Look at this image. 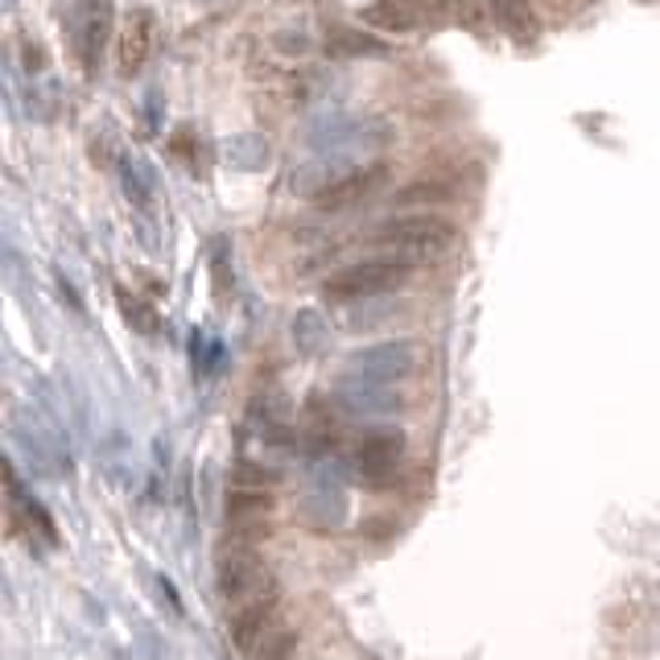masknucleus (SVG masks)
Listing matches in <instances>:
<instances>
[{
    "mask_svg": "<svg viewBox=\"0 0 660 660\" xmlns=\"http://www.w3.org/2000/svg\"><path fill=\"white\" fill-rule=\"evenodd\" d=\"M372 244L393 256V261L405 264H434L446 261L458 244V227L446 223L441 215H400V220H384L376 232H372Z\"/></svg>",
    "mask_w": 660,
    "mask_h": 660,
    "instance_id": "f257e3e1",
    "label": "nucleus"
},
{
    "mask_svg": "<svg viewBox=\"0 0 660 660\" xmlns=\"http://www.w3.org/2000/svg\"><path fill=\"white\" fill-rule=\"evenodd\" d=\"M413 277V264L393 261V256H367V261H355L347 268H338L323 281L326 302H338V306H352V302H367V297H388L396 294L405 281Z\"/></svg>",
    "mask_w": 660,
    "mask_h": 660,
    "instance_id": "f03ea898",
    "label": "nucleus"
},
{
    "mask_svg": "<svg viewBox=\"0 0 660 660\" xmlns=\"http://www.w3.org/2000/svg\"><path fill=\"white\" fill-rule=\"evenodd\" d=\"M215 587L227 602H248L264 590H273V570H268V561L261 558V549L248 541H227L220 545V554H215Z\"/></svg>",
    "mask_w": 660,
    "mask_h": 660,
    "instance_id": "7ed1b4c3",
    "label": "nucleus"
},
{
    "mask_svg": "<svg viewBox=\"0 0 660 660\" xmlns=\"http://www.w3.org/2000/svg\"><path fill=\"white\" fill-rule=\"evenodd\" d=\"M273 491L268 475H240L227 491V537L232 541H264L268 537V516H273Z\"/></svg>",
    "mask_w": 660,
    "mask_h": 660,
    "instance_id": "20e7f679",
    "label": "nucleus"
},
{
    "mask_svg": "<svg viewBox=\"0 0 660 660\" xmlns=\"http://www.w3.org/2000/svg\"><path fill=\"white\" fill-rule=\"evenodd\" d=\"M112 30H116V9H112V0H88L83 13L74 17L71 42H74L79 67H83L88 79L100 74L103 50H108V42H112Z\"/></svg>",
    "mask_w": 660,
    "mask_h": 660,
    "instance_id": "39448f33",
    "label": "nucleus"
},
{
    "mask_svg": "<svg viewBox=\"0 0 660 660\" xmlns=\"http://www.w3.org/2000/svg\"><path fill=\"white\" fill-rule=\"evenodd\" d=\"M277 623H281V595L277 587H273L248 602H235L232 616H227V636H232V644L240 648L244 657H252V652L261 648L264 636L277 628Z\"/></svg>",
    "mask_w": 660,
    "mask_h": 660,
    "instance_id": "423d86ee",
    "label": "nucleus"
},
{
    "mask_svg": "<svg viewBox=\"0 0 660 660\" xmlns=\"http://www.w3.org/2000/svg\"><path fill=\"white\" fill-rule=\"evenodd\" d=\"M446 13L441 0H372L359 9V21L372 26V30H388V33H413L438 21Z\"/></svg>",
    "mask_w": 660,
    "mask_h": 660,
    "instance_id": "0eeeda50",
    "label": "nucleus"
},
{
    "mask_svg": "<svg viewBox=\"0 0 660 660\" xmlns=\"http://www.w3.org/2000/svg\"><path fill=\"white\" fill-rule=\"evenodd\" d=\"M400 458H405V438L396 429H372L355 446V470L372 487L388 484L396 475V467H400Z\"/></svg>",
    "mask_w": 660,
    "mask_h": 660,
    "instance_id": "6e6552de",
    "label": "nucleus"
},
{
    "mask_svg": "<svg viewBox=\"0 0 660 660\" xmlns=\"http://www.w3.org/2000/svg\"><path fill=\"white\" fill-rule=\"evenodd\" d=\"M153 33H158V26H153V13H149V9H136V13L120 26L116 71L124 74V79H132V74L149 62V54H153Z\"/></svg>",
    "mask_w": 660,
    "mask_h": 660,
    "instance_id": "1a4fd4ad",
    "label": "nucleus"
},
{
    "mask_svg": "<svg viewBox=\"0 0 660 660\" xmlns=\"http://www.w3.org/2000/svg\"><path fill=\"white\" fill-rule=\"evenodd\" d=\"M384 177H388V170L384 165H364V170H347V174H338L331 186H326L314 203L323 206V211H347V206L364 203L367 194L380 186Z\"/></svg>",
    "mask_w": 660,
    "mask_h": 660,
    "instance_id": "9d476101",
    "label": "nucleus"
},
{
    "mask_svg": "<svg viewBox=\"0 0 660 660\" xmlns=\"http://www.w3.org/2000/svg\"><path fill=\"white\" fill-rule=\"evenodd\" d=\"M413 364H417V347L413 343H384V347H372V352L355 355V367L364 372V376H372V372H380V376H405V372H413Z\"/></svg>",
    "mask_w": 660,
    "mask_h": 660,
    "instance_id": "9b49d317",
    "label": "nucleus"
},
{
    "mask_svg": "<svg viewBox=\"0 0 660 660\" xmlns=\"http://www.w3.org/2000/svg\"><path fill=\"white\" fill-rule=\"evenodd\" d=\"M487 4H491L496 26L508 33V38L528 42V38L537 33V13H532V4H528V0H487Z\"/></svg>",
    "mask_w": 660,
    "mask_h": 660,
    "instance_id": "f8f14e48",
    "label": "nucleus"
},
{
    "mask_svg": "<svg viewBox=\"0 0 660 660\" xmlns=\"http://www.w3.org/2000/svg\"><path fill=\"white\" fill-rule=\"evenodd\" d=\"M297 648H302V631L290 628V623H277V628L261 640V648L252 652V660H294Z\"/></svg>",
    "mask_w": 660,
    "mask_h": 660,
    "instance_id": "ddd939ff",
    "label": "nucleus"
},
{
    "mask_svg": "<svg viewBox=\"0 0 660 660\" xmlns=\"http://www.w3.org/2000/svg\"><path fill=\"white\" fill-rule=\"evenodd\" d=\"M450 191L438 186V182H413V191H400L396 194V203L400 206H413V203H446Z\"/></svg>",
    "mask_w": 660,
    "mask_h": 660,
    "instance_id": "4468645a",
    "label": "nucleus"
},
{
    "mask_svg": "<svg viewBox=\"0 0 660 660\" xmlns=\"http://www.w3.org/2000/svg\"><path fill=\"white\" fill-rule=\"evenodd\" d=\"M199 4H215V0H199Z\"/></svg>",
    "mask_w": 660,
    "mask_h": 660,
    "instance_id": "2eb2a0df",
    "label": "nucleus"
}]
</instances>
